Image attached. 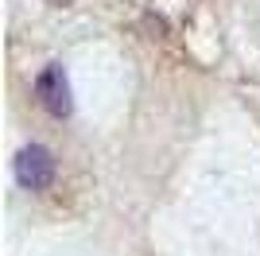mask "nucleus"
<instances>
[{"label": "nucleus", "instance_id": "nucleus-1", "mask_svg": "<svg viewBox=\"0 0 260 256\" xmlns=\"http://www.w3.org/2000/svg\"><path fill=\"white\" fill-rule=\"evenodd\" d=\"M12 175H16V182L23 190L43 194L51 190L54 175H58V159H54V151L47 144H23L16 151V159H12Z\"/></svg>", "mask_w": 260, "mask_h": 256}, {"label": "nucleus", "instance_id": "nucleus-2", "mask_svg": "<svg viewBox=\"0 0 260 256\" xmlns=\"http://www.w3.org/2000/svg\"><path fill=\"white\" fill-rule=\"evenodd\" d=\"M35 101L43 105V113H51L54 120H66L74 113V89H70V78H66L62 62H47L39 74H35Z\"/></svg>", "mask_w": 260, "mask_h": 256}, {"label": "nucleus", "instance_id": "nucleus-3", "mask_svg": "<svg viewBox=\"0 0 260 256\" xmlns=\"http://www.w3.org/2000/svg\"><path fill=\"white\" fill-rule=\"evenodd\" d=\"M47 4H51V8H70L74 0H47Z\"/></svg>", "mask_w": 260, "mask_h": 256}]
</instances>
